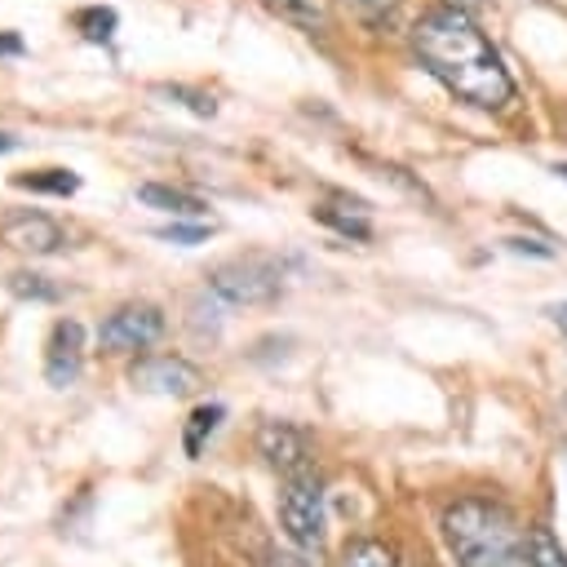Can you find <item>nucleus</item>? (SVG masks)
<instances>
[{"mask_svg":"<svg viewBox=\"0 0 567 567\" xmlns=\"http://www.w3.org/2000/svg\"><path fill=\"white\" fill-rule=\"evenodd\" d=\"M412 49L447 93L478 111H501L514 97L501 53L461 4H430L412 27Z\"/></svg>","mask_w":567,"mask_h":567,"instance_id":"nucleus-1","label":"nucleus"},{"mask_svg":"<svg viewBox=\"0 0 567 567\" xmlns=\"http://www.w3.org/2000/svg\"><path fill=\"white\" fill-rule=\"evenodd\" d=\"M456 567H527V532L518 514L492 496H461L439 518Z\"/></svg>","mask_w":567,"mask_h":567,"instance_id":"nucleus-2","label":"nucleus"},{"mask_svg":"<svg viewBox=\"0 0 567 567\" xmlns=\"http://www.w3.org/2000/svg\"><path fill=\"white\" fill-rule=\"evenodd\" d=\"M323 478L315 470H301L292 478H284V492H279V527L284 536L297 545L301 558H319L323 549Z\"/></svg>","mask_w":567,"mask_h":567,"instance_id":"nucleus-3","label":"nucleus"},{"mask_svg":"<svg viewBox=\"0 0 567 567\" xmlns=\"http://www.w3.org/2000/svg\"><path fill=\"white\" fill-rule=\"evenodd\" d=\"M208 292L226 306H266L284 292V275L275 257L248 252V257H230L221 266H213L208 275Z\"/></svg>","mask_w":567,"mask_h":567,"instance_id":"nucleus-4","label":"nucleus"},{"mask_svg":"<svg viewBox=\"0 0 567 567\" xmlns=\"http://www.w3.org/2000/svg\"><path fill=\"white\" fill-rule=\"evenodd\" d=\"M164 337V310L151 306V301H133V306H120L115 315H106V323L97 328V346L106 354H133V350H146Z\"/></svg>","mask_w":567,"mask_h":567,"instance_id":"nucleus-5","label":"nucleus"},{"mask_svg":"<svg viewBox=\"0 0 567 567\" xmlns=\"http://www.w3.org/2000/svg\"><path fill=\"white\" fill-rule=\"evenodd\" d=\"M128 381H133V390H142V394H177V399H182V394H195V390L204 385L199 368H195L190 359H182V354H146V359L133 363Z\"/></svg>","mask_w":567,"mask_h":567,"instance_id":"nucleus-6","label":"nucleus"},{"mask_svg":"<svg viewBox=\"0 0 567 567\" xmlns=\"http://www.w3.org/2000/svg\"><path fill=\"white\" fill-rule=\"evenodd\" d=\"M257 452L266 456L270 470H279L284 478L301 474V470H315L310 465V447H306V434L288 421H261L257 430Z\"/></svg>","mask_w":567,"mask_h":567,"instance_id":"nucleus-7","label":"nucleus"},{"mask_svg":"<svg viewBox=\"0 0 567 567\" xmlns=\"http://www.w3.org/2000/svg\"><path fill=\"white\" fill-rule=\"evenodd\" d=\"M84 368V328L75 319H58L44 346V381L49 385H71Z\"/></svg>","mask_w":567,"mask_h":567,"instance_id":"nucleus-8","label":"nucleus"},{"mask_svg":"<svg viewBox=\"0 0 567 567\" xmlns=\"http://www.w3.org/2000/svg\"><path fill=\"white\" fill-rule=\"evenodd\" d=\"M0 244L18 248V252H31V257H44V252H58L62 248V226L44 213H31V208H18L0 221Z\"/></svg>","mask_w":567,"mask_h":567,"instance_id":"nucleus-9","label":"nucleus"},{"mask_svg":"<svg viewBox=\"0 0 567 567\" xmlns=\"http://www.w3.org/2000/svg\"><path fill=\"white\" fill-rule=\"evenodd\" d=\"M137 199L142 204H151V208H164V213H173V217H204V199H195V195H186V190H177V186H159V182H142L137 186Z\"/></svg>","mask_w":567,"mask_h":567,"instance_id":"nucleus-10","label":"nucleus"},{"mask_svg":"<svg viewBox=\"0 0 567 567\" xmlns=\"http://www.w3.org/2000/svg\"><path fill=\"white\" fill-rule=\"evenodd\" d=\"M221 416H226L221 403H199V408L186 416V425H182V452H186V456H199V452H204V439H213V430L221 425Z\"/></svg>","mask_w":567,"mask_h":567,"instance_id":"nucleus-11","label":"nucleus"},{"mask_svg":"<svg viewBox=\"0 0 567 567\" xmlns=\"http://www.w3.org/2000/svg\"><path fill=\"white\" fill-rule=\"evenodd\" d=\"M13 186L44 190V195H75L80 190V173H71V168H40V173H18Z\"/></svg>","mask_w":567,"mask_h":567,"instance_id":"nucleus-12","label":"nucleus"},{"mask_svg":"<svg viewBox=\"0 0 567 567\" xmlns=\"http://www.w3.org/2000/svg\"><path fill=\"white\" fill-rule=\"evenodd\" d=\"M257 4H266L270 13H279L284 22H297L306 31H323V22H328L323 0H257Z\"/></svg>","mask_w":567,"mask_h":567,"instance_id":"nucleus-13","label":"nucleus"},{"mask_svg":"<svg viewBox=\"0 0 567 567\" xmlns=\"http://www.w3.org/2000/svg\"><path fill=\"white\" fill-rule=\"evenodd\" d=\"M315 217H319V221H328L332 230L350 235V239H368V235H372V226H368V204H363V199H359L350 213H337L332 204H319V208H315Z\"/></svg>","mask_w":567,"mask_h":567,"instance_id":"nucleus-14","label":"nucleus"},{"mask_svg":"<svg viewBox=\"0 0 567 567\" xmlns=\"http://www.w3.org/2000/svg\"><path fill=\"white\" fill-rule=\"evenodd\" d=\"M341 567H399V563H394V554H390L381 540L359 536V540H350V545L341 549Z\"/></svg>","mask_w":567,"mask_h":567,"instance_id":"nucleus-15","label":"nucleus"},{"mask_svg":"<svg viewBox=\"0 0 567 567\" xmlns=\"http://www.w3.org/2000/svg\"><path fill=\"white\" fill-rule=\"evenodd\" d=\"M527 567H567V549L545 527H532L527 532Z\"/></svg>","mask_w":567,"mask_h":567,"instance_id":"nucleus-16","label":"nucleus"},{"mask_svg":"<svg viewBox=\"0 0 567 567\" xmlns=\"http://www.w3.org/2000/svg\"><path fill=\"white\" fill-rule=\"evenodd\" d=\"M115 9H102V4H93V9H80L75 13V27L84 31V40H93V44H102V40H111L115 35Z\"/></svg>","mask_w":567,"mask_h":567,"instance_id":"nucleus-17","label":"nucleus"},{"mask_svg":"<svg viewBox=\"0 0 567 567\" xmlns=\"http://www.w3.org/2000/svg\"><path fill=\"white\" fill-rule=\"evenodd\" d=\"M9 292L22 297V301H58V288L35 270H13L9 275Z\"/></svg>","mask_w":567,"mask_h":567,"instance_id":"nucleus-18","label":"nucleus"},{"mask_svg":"<svg viewBox=\"0 0 567 567\" xmlns=\"http://www.w3.org/2000/svg\"><path fill=\"white\" fill-rule=\"evenodd\" d=\"M346 9H350L359 22H368V27H385V22H394L399 0H346Z\"/></svg>","mask_w":567,"mask_h":567,"instance_id":"nucleus-19","label":"nucleus"},{"mask_svg":"<svg viewBox=\"0 0 567 567\" xmlns=\"http://www.w3.org/2000/svg\"><path fill=\"white\" fill-rule=\"evenodd\" d=\"M159 93H164V97H182V106H190L195 115H213V111H217V102H213L208 93L186 89V84H159Z\"/></svg>","mask_w":567,"mask_h":567,"instance_id":"nucleus-20","label":"nucleus"},{"mask_svg":"<svg viewBox=\"0 0 567 567\" xmlns=\"http://www.w3.org/2000/svg\"><path fill=\"white\" fill-rule=\"evenodd\" d=\"M155 239H168V244H204L208 239V226L204 221H173V226H159Z\"/></svg>","mask_w":567,"mask_h":567,"instance_id":"nucleus-21","label":"nucleus"},{"mask_svg":"<svg viewBox=\"0 0 567 567\" xmlns=\"http://www.w3.org/2000/svg\"><path fill=\"white\" fill-rule=\"evenodd\" d=\"M509 248H514V252H536V257H554V248H549V244H540V239H509Z\"/></svg>","mask_w":567,"mask_h":567,"instance_id":"nucleus-22","label":"nucleus"},{"mask_svg":"<svg viewBox=\"0 0 567 567\" xmlns=\"http://www.w3.org/2000/svg\"><path fill=\"white\" fill-rule=\"evenodd\" d=\"M266 567H310V563H306V558H297V554H275Z\"/></svg>","mask_w":567,"mask_h":567,"instance_id":"nucleus-23","label":"nucleus"},{"mask_svg":"<svg viewBox=\"0 0 567 567\" xmlns=\"http://www.w3.org/2000/svg\"><path fill=\"white\" fill-rule=\"evenodd\" d=\"M0 53H22V40L18 35H0Z\"/></svg>","mask_w":567,"mask_h":567,"instance_id":"nucleus-24","label":"nucleus"},{"mask_svg":"<svg viewBox=\"0 0 567 567\" xmlns=\"http://www.w3.org/2000/svg\"><path fill=\"white\" fill-rule=\"evenodd\" d=\"M549 315H554V323H558V328H563V332H567V301H563V306H554V310H549Z\"/></svg>","mask_w":567,"mask_h":567,"instance_id":"nucleus-25","label":"nucleus"},{"mask_svg":"<svg viewBox=\"0 0 567 567\" xmlns=\"http://www.w3.org/2000/svg\"><path fill=\"white\" fill-rule=\"evenodd\" d=\"M13 146H18V142H13L9 133H0V155H4V151H13Z\"/></svg>","mask_w":567,"mask_h":567,"instance_id":"nucleus-26","label":"nucleus"},{"mask_svg":"<svg viewBox=\"0 0 567 567\" xmlns=\"http://www.w3.org/2000/svg\"><path fill=\"white\" fill-rule=\"evenodd\" d=\"M554 173H558V177H563V182H567V164H554Z\"/></svg>","mask_w":567,"mask_h":567,"instance_id":"nucleus-27","label":"nucleus"},{"mask_svg":"<svg viewBox=\"0 0 567 567\" xmlns=\"http://www.w3.org/2000/svg\"><path fill=\"white\" fill-rule=\"evenodd\" d=\"M470 4H496V0H470Z\"/></svg>","mask_w":567,"mask_h":567,"instance_id":"nucleus-28","label":"nucleus"}]
</instances>
